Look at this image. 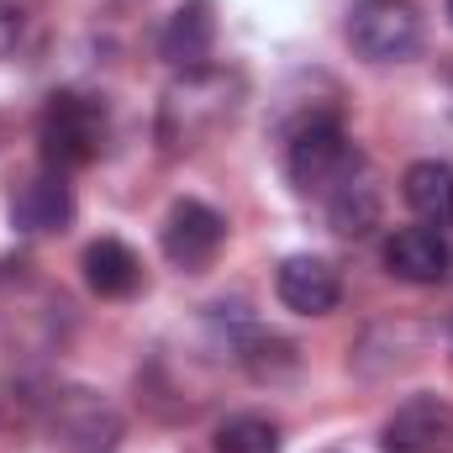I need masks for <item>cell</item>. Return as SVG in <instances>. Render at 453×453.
Masks as SVG:
<instances>
[{"label":"cell","instance_id":"cell-1","mask_svg":"<svg viewBox=\"0 0 453 453\" xmlns=\"http://www.w3.org/2000/svg\"><path fill=\"white\" fill-rule=\"evenodd\" d=\"M242 96H248V85H242L237 69L206 64V69L180 74L164 90V106H158V137H164V148L169 153L201 148L217 127H226L232 116L242 111Z\"/></svg>","mask_w":453,"mask_h":453},{"label":"cell","instance_id":"cell-2","mask_svg":"<svg viewBox=\"0 0 453 453\" xmlns=\"http://www.w3.org/2000/svg\"><path fill=\"white\" fill-rule=\"evenodd\" d=\"M37 148H42V169L58 174L96 164V153L106 148V106L80 90H53L37 121Z\"/></svg>","mask_w":453,"mask_h":453},{"label":"cell","instance_id":"cell-3","mask_svg":"<svg viewBox=\"0 0 453 453\" xmlns=\"http://www.w3.org/2000/svg\"><path fill=\"white\" fill-rule=\"evenodd\" d=\"M358 169H364V153L342 132V121H311V127H301V132L285 137V174L311 201H327Z\"/></svg>","mask_w":453,"mask_h":453},{"label":"cell","instance_id":"cell-4","mask_svg":"<svg viewBox=\"0 0 453 453\" xmlns=\"http://www.w3.org/2000/svg\"><path fill=\"white\" fill-rule=\"evenodd\" d=\"M48 443H53V453H116L121 417L101 390L69 385L48 401Z\"/></svg>","mask_w":453,"mask_h":453},{"label":"cell","instance_id":"cell-5","mask_svg":"<svg viewBox=\"0 0 453 453\" xmlns=\"http://www.w3.org/2000/svg\"><path fill=\"white\" fill-rule=\"evenodd\" d=\"M348 42L364 64H406L422 48V11L411 0H358L348 16Z\"/></svg>","mask_w":453,"mask_h":453},{"label":"cell","instance_id":"cell-6","mask_svg":"<svg viewBox=\"0 0 453 453\" xmlns=\"http://www.w3.org/2000/svg\"><path fill=\"white\" fill-rule=\"evenodd\" d=\"M222 242H226V217L206 201H174L169 217H164V232H158V248L180 274H206L217 264Z\"/></svg>","mask_w":453,"mask_h":453},{"label":"cell","instance_id":"cell-7","mask_svg":"<svg viewBox=\"0 0 453 453\" xmlns=\"http://www.w3.org/2000/svg\"><path fill=\"white\" fill-rule=\"evenodd\" d=\"M385 453H453V406L443 395H411L401 401L385 427H380Z\"/></svg>","mask_w":453,"mask_h":453},{"label":"cell","instance_id":"cell-8","mask_svg":"<svg viewBox=\"0 0 453 453\" xmlns=\"http://www.w3.org/2000/svg\"><path fill=\"white\" fill-rule=\"evenodd\" d=\"M69 222H74L69 174L37 169V174H27V180L11 190V226H16L21 237H53V232H69Z\"/></svg>","mask_w":453,"mask_h":453},{"label":"cell","instance_id":"cell-9","mask_svg":"<svg viewBox=\"0 0 453 453\" xmlns=\"http://www.w3.org/2000/svg\"><path fill=\"white\" fill-rule=\"evenodd\" d=\"M274 296H280L296 317H327V311H338V301H342V280L327 258H317V253H290V258L280 264V274H274Z\"/></svg>","mask_w":453,"mask_h":453},{"label":"cell","instance_id":"cell-10","mask_svg":"<svg viewBox=\"0 0 453 453\" xmlns=\"http://www.w3.org/2000/svg\"><path fill=\"white\" fill-rule=\"evenodd\" d=\"M385 269L406 285H443L453 269V248L438 226H401L385 237Z\"/></svg>","mask_w":453,"mask_h":453},{"label":"cell","instance_id":"cell-11","mask_svg":"<svg viewBox=\"0 0 453 453\" xmlns=\"http://www.w3.org/2000/svg\"><path fill=\"white\" fill-rule=\"evenodd\" d=\"M158 53H164L180 74L206 69L211 53H217V5H211V0H180L174 16H169L164 32H158Z\"/></svg>","mask_w":453,"mask_h":453},{"label":"cell","instance_id":"cell-12","mask_svg":"<svg viewBox=\"0 0 453 453\" xmlns=\"http://www.w3.org/2000/svg\"><path fill=\"white\" fill-rule=\"evenodd\" d=\"M85 269V285L101 296V301H127L142 290V258L121 242V237H96L80 258Z\"/></svg>","mask_w":453,"mask_h":453},{"label":"cell","instance_id":"cell-13","mask_svg":"<svg viewBox=\"0 0 453 453\" xmlns=\"http://www.w3.org/2000/svg\"><path fill=\"white\" fill-rule=\"evenodd\" d=\"M401 196H406V206L427 226H438V232L453 226V164H443V158H417L401 174Z\"/></svg>","mask_w":453,"mask_h":453},{"label":"cell","instance_id":"cell-14","mask_svg":"<svg viewBox=\"0 0 453 453\" xmlns=\"http://www.w3.org/2000/svg\"><path fill=\"white\" fill-rule=\"evenodd\" d=\"M327 222H333V232H342V237H369V232L380 226V185H374L369 164H364L348 185H338V190L327 196Z\"/></svg>","mask_w":453,"mask_h":453},{"label":"cell","instance_id":"cell-15","mask_svg":"<svg viewBox=\"0 0 453 453\" xmlns=\"http://www.w3.org/2000/svg\"><path fill=\"white\" fill-rule=\"evenodd\" d=\"M232 353H237V364L253 374V380H285V374H296V364H301V353H296V342L280 338V333H264V327H242V338L232 342Z\"/></svg>","mask_w":453,"mask_h":453},{"label":"cell","instance_id":"cell-16","mask_svg":"<svg viewBox=\"0 0 453 453\" xmlns=\"http://www.w3.org/2000/svg\"><path fill=\"white\" fill-rule=\"evenodd\" d=\"M217 453H280V422L258 411H237L217 427Z\"/></svg>","mask_w":453,"mask_h":453},{"label":"cell","instance_id":"cell-17","mask_svg":"<svg viewBox=\"0 0 453 453\" xmlns=\"http://www.w3.org/2000/svg\"><path fill=\"white\" fill-rule=\"evenodd\" d=\"M27 37V5L21 0H0V58H11Z\"/></svg>","mask_w":453,"mask_h":453},{"label":"cell","instance_id":"cell-18","mask_svg":"<svg viewBox=\"0 0 453 453\" xmlns=\"http://www.w3.org/2000/svg\"><path fill=\"white\" fill-rule=\"evenodd\" d=\"M449 21H453V0H449Z\"/></svg>","mask_w":453,"mask_h":453}]
</instances>
